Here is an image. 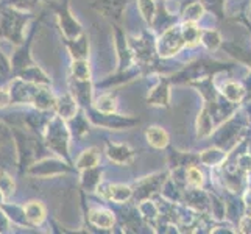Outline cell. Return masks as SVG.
<instances>
[{"instance_id":"cell-8","label":"cell","mask_w":251,"mask_h":234,"mask_svg":"<svg viewBox=\"0 0 251 234\" xmlns=\"http://www.w3.org/2000/svg\"><path fill=\"white\" fill-rule=\"evenodd\" d=\"M108 198L114 202H125L128 200L129 197H131V189L126 187V186H122V184H117V186H109V190L105 194Z\"/></svg>"},{"instance_id":"cell-15","label":"cell","mask_w":251,"mask_h":234,"mask_svg":"<svg viewBox=\"0 0 251 234\" xmlns=\"http://www.w3.org/2000/svg\"><path fill=\"white\" fill-rule=\"evenodd\" d=\"M187 181L192 186L200 187L203 184V173L198 170V169H195V167H190L187 170Z\"/></svg>"},{"instance_id":"cell-10","label":"cell","mask_w":251,"mask_h":234,"mask_svg":"<svg viewBox=\"0 0 251 234\" xmlns=\"http://www.w3.org/2000/svg\"><path fill=\"white\" fill-rule=\"evenodd\" d=\"M76 91H74V95H76V100L83 105H88L89 97H91V89H89V84L88 80H78L75 83V88Z\"/></svg>"},{"instance_id":"cell-13","label":"cell","mask_w":251,"mask_h":234,"mask_svg":"<svg viewBox=\"0 0 251 234\" xmlns=\"http://www.w3.org/2000/svg\"><path fill=\"white\" fill-rule=\"evenodd\" d=\"M97 109L100 112H103V114H111L112 111H114L116 105H114V99L111 97V95H103V97H100L97 100Z\"/></svg>"},{"instance_id":"cell-11","label":"cell","mask_w":251,"mask_h":234,"mask_svg":"<svg viewBox=\"0 0 251 234\" xmlns=\"http://www.w3.org/2000/svg\"><path fill=\"white\" fill-rule=\"evenodd\" d=\"M72 72L76 80H89V64L83 59H78L72 64Z\"/></svg>"},{"instance_id":"cell-5","label":"cell","mask_w":251,"mask_h":234,"mask_svg":"<svg viewBox=\"0 0 251 234\" xmlns=\"http://www.w3.org/2000/svg\"><path fill=\"white\" fill-rule=\"evenodd\" d=\"M89 220L95 225V227L100 228H111L112 223H114V217L109 211L105 209H94L89 214Z\"/></svg>"},{"instance_id":"cell-16","label":"cell","mask_w":251,"mask_h":234,"mask_svg":"<svg viewBox=\"0 0 251 234\" xmlns=\"http://www.w3.org/2000/svg\"><path fill=\"white\" fill-rule=\"evenodd\" d=\"M10 100H11V95L5 89H0V108H5L10 105Z\"/></svg>"},{"instance_id":"cell-2","label":"cell","mask_w":251,"mask_h":234,"mask_svg":"<svg viewBox=\"0 0 251 234\" xmlns=\"http://www.w3.org/2000/svg\"><path fill=\"white\" fill-rule=\"evenodd\" d=\"M49 145L58 152L59 155L67 153V131L64 130V125L61 124V120L55 119L51 125H49V136H47Z\"/></svg>"},{"instance_id":"cell-6","label":"cell","mask_w":251,"mask_h":234,"mask_svg":"<svg viewBox=\"0 0 251 234\" xmlns=\"http://www.w3.org/2000/svg\"><path fill=\"white\" fill-rule=\"evenodd\" d=\"M24 214L27 215V219L31 220L33 223H41L46 217V209L41 203L30 202L27 206L24 208Z\"/></svg>"},{"instance_id":"cell-9","label":"cell","mask_w":251,"mask_h":234,"mask_svg":"<svg viewBox=\"0 0 251 234\" xmlns=\"http://www.w3.org/2000/svg\"><path fill=\"white\" fill-rule=\"evenodd\" d=\"M97 162H99L97 150H95V149H89V150H86L80 156L78 162H76V167H78V169H92Z\"/></svg>"},{"instance_id":"cell-17","label":"cell","mask_w":251,"mask_h":234,"mask_svg":"<svg viewBox=\"0 0 251 234\" xmlns=\"http://www.w3.org/2000/svg\"><path fill=\"white\" fill-rule=\"evenodd\" d=\"M8 69H10V67H8V61L2 55V52H0V77H3L8 72Z\"/></svg>"},{"instance_id":"cell-12","label":"cell","mask_w":251,"mask_h":234,"mask_svg":"<svg viewBox=\"0 0 251 234\" xmlns=\"http://www.w3.org/2000/svg\"><path fill=\"white\" fill-rule=\"evenodd\" d=\"M0 192L5 198H8L14 192V181L5 172H0Z\"/></svg>"},{"instance_id":"cell-1","label":"cell","mask_w":251,"mask_h":234,"mask_svg":"<svg viewBox=\"0 0 251 234\" xmlns=\"http://www.w3.org/2000/svg\"><path fill=\"white\" fill-rule=\"evenodd\" d=\"M22 14H17L11 10H8L2 14L0 19V34L14 42L22 41V25H24Z\"/></svg>"},{"instance_id":"cell-7","label":"cell","mask_w":251,"mask_h":234,"mask_svg":"<svg viewBox=\"0 0 251 234\" xmlns=\"http://www.w3.org/2000/svg\"><path fill=\"white\" fill-rule=\"evenodd\" d=\"M56 108H58L59 116L64 117V119H69V117H72L75 114V111H76V102H75V99L69 97V95H63L61 99H58Z\"/></svg>"},{"instance_id":"cell-4","label":"cell","mask_w":251,"mask_h":234,"mask_svg":"<svg viewBox=\"0 0 251 234\" xmlns=\"http://www.w3.org/2000/svg\"><path fill=\"white\" fill-rule=\"evenodd\" d=\"M147 141L150 145H153L154 149H164L169 144V136L159 127H151L147 130Z\"/></svg>"},{"instance_id":"cell-3","label":"cell","mask_w":251,"mask_h":234,"mask_svg":"<svg viewBox=\"0 0 251 234\" xmlns=\"http://www.w3.org/2000/svg\"><path fill=\"white\" fill-rule=\"evenodd\" d=\"M108 156L117 164H126L133 159V152L128 149L126 145H117V144H109L108 145Z\"/></svg>"},{"instance_id":"cell-14","label":"cell","mask_w":251,"mask_h":234,"mask_svg":"<svg viewBox=\"0 0 251 234\" xmlns=\"http://www.w3.org/2000/svg\"><path fill=\"white\" fill-rule=\"evenodd\" d=\"M139 10L142 16L145 17V21H151L154 14V3L153 0H139Z\"/></svg>"}]
</instances>
